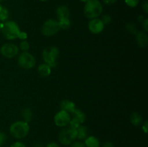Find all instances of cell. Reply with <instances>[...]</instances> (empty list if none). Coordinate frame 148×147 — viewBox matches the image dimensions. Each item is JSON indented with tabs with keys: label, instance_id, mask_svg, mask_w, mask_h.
Listing matches in <instances>:
<instances>
[{
	"label": "cell",
	"instance_id": "6da1fadb",
	"mask_svg": "<svg viewBox=\"0 0 148 147\" xmlns=\"http://www.w3.org/2000/svg\"><path fill=\"white\" fill-rule=\"evenodd\" d=\"M1 32L4 38L8 40H13L18 38L21 30L15 22L7 20L4 22H1Z\"/></svg>",
	"mask_w": 148,
	"mask_h": 147
},
{
	"label": "cell",
	"instance_id": "7a4b0ae2",
	"mask_svg": "<svg viewBox=\"0 0 148 147\" xmlns=\"http://www.w3.org/2000/svg\"><path fill=\"white\" fill-rule=\"evenodd\" d=\"M30 126L28 122L24 120H18L13 122L10 127V133L16 139H22L28 135Z\"/></svg>",
	"mask_w": 148,
	"mask_h": 147
},
{
	"label": "cell",
	"instance_id": "3957f363",
	"mask_svg": "<svg viewBox=\"0 0 148 147\" xmlns=\"http://www.w3.org/2000/svg\"><path fill=\"white\" fill-rule=\"evenodd\" d=\"M85 4L84 14L87 18L90 20L97 18L102 14L103 7L99 0H88Z\"/></svg>",
	"mask_w": 148,
	"mask_h": 147
},
{
	"label": "cell",
	"instance_id": "277c9868",
	"mask_svg": "<svg viewBox=\"0 0 148 147\" xmlns=\"http://www.w3.org/2000/svg\"><path fill=\"white\" fill-rule=\"evenodd\" d=\"M59 55V50L56 46H50L42 52V58L44 63L51 68L56 67L57 65V59Z\"/></svg>",
	"mask_w": 148,
	"mask_h": 147
},
{
	"label": "cell",
	"instance_id": "5b68a950",
	"mask_svg": "<svg viewBox=\"0 0 148 147\" xmlns=\"http://www.w3.org/2000/svg\"><path fill=\"white\" fill-rule=\"evenodd\" d=\"M58 138L62 145H70L77 139V129L71 127H64L60 131Z\"/></svg>",
	"mask_w": 148,
	"mask_h": 147
},
{
	"label": "cell",
	"instance_id": "8992f818",
	"mask_svg": "<svg viewBox=\"0 0 148 147\" xmlns=\"http://www.w3.org/2000/svg\"><path fill=\"white\" fill-rule=\"evenodd\" d=\"M61 30L58 20L49 19L43 23L41 27V33L46 37H51L59 33Z\"/></svg>",
	"mask_w": 148,
	"mask_h": 147
},
{
	"label": "cell",
	"instance_id": "52a82bcc",
	"mask_svg": "<svg viewBox=\"0 0 148 147\" xmlns=\"http://www.w3.org/2000/svg\"><path fill=\"white\" fill-rule=\"evenodd\" d=\"M17 63L22 69H30L35 67L36 64V60L34 56L29 52H22L17 58Z\"/></svg>",
	"mask_w": 148,
	"mask_h": 147
},
{
	"label": "cell",
	"instance_id": "ba28073f",
	"mask_svg": "<svg viewBox=\"0 0 148 147\" xmlns=\"http://www.w3.org/2000/svg\"><path fill=\"white\" fill-rule=\"evenodd\" d=\"M0 53L6 59H13L18 55L19 48L14 43H5L0 48Z\"/></svg>",
	"mask_w": 148,
	"mask_h": 147
},
{
	"label": "cell",
	"instance_id": "9c48e42d",
	"mask_svg": "<svg viewBox=\"0 0 148 147\" xmlns=\"http://www.w3.org/2000/svg\"><path fill=\"white\" fill-rule=\"evenodd\" d=\"M70 120V114L66 111L62 110L59 111L55 115L54 118H53L55 125L58 127H60V128H64V127L67 126L69 125Z\"/></svg>",
	"mask_w": 148,
	"mask_h": 147
},
{
	"label": "cell",
	"instance_id": "30bf717a",
	"mask_svg": "<svg viewBox=\"0 0 148 147\" xmlns=\"http://www.w3.org/2000/svg\"><path fill=\"white\" fill-rule=\"evenodd\" d=\"M88 27V30L92 34H99V33H102L103 30H104L105 24H103L101 19L97 17V18L90 20Z\"/></svg>",
	"mask_w": 148,
	"mask_h": 147
},
{
	"label": "cell",
	"instance_id": "8fae6325",
	"mask_svg": "<svg viewBox=\"0 0 148 147\" xmlns=\"http://www.w3.org/2000/svg\"><path fill=\"white\" fill-rule=\"evenodd\" d=\"M136 41L140 47L145 48L148 44V36L145 31H138L135 33Z\"/></svg>",
	"mask_w": 148,
	"mask_h": 147
},
{
	"label": "cell",
	"instance_id": "7c38bea8",
	"mask_svg": "<svg viewBox=\"0 0 148 147\" xmlns=\"http://www.w3.org/2000/svg\"><path fill=\"white\" fill-rule=\"evenodd\" d=\"M60 109L66 111L69 114H72L76 109V105L72 101L69 99H64L60 102Z\"/></svg>",
	"mask_w": 148,
	"mask_h": 147
},
{
	"label": "cell",
	"instance_id": "4fadbf2b",
	"mask_svg": "<svg viewBox=\"0 0 148 147\" xmlns=\"http://www.w3.org/2000/svg\"><path fill=\"white\" fill-rule=\"evenodd\" d=\"M56 14L58 20L64 18H69L70 12L69 9L66 5H60L56 10Z\"/></svg>",
	"mask_w": 148,
	"mask_h": 147
},
{
	"label": "cell",
	"instance_id": "5bb4252c",
	"mask_svg": "<svg viewBox=\"0 0 148 147\" xmlns=\"http://www.w3.org/2000/svg\"><path fill=\"white\" fill-rule=\"evenodd\" d=\"M85 147H100V141L98 138L94 135H90L85 139L84 142Z\"/></svg>",
	"mask_w": 148,
	"mask_h": 147
},
{
	"label": "cell",
	"instance_id": "9a60e30c",
	"mask_svg": "<svg viewBox=\"0 0 148 147\" xmlns=\"http://www.w3.org/2000/svg\"><path fill=\"white\" fill-rule=\"evenodd\" d=\"M51 69L52 68L48 64H46V63H41L38 66V71L39 74L40 76H43V77H46V76H49L51 74Z\"/></svg>",
	"mask_w": 148,
	"mask_h": 147
},
{
	"label": "cell",
	"instance_id": "2e32d148",
	"mask_svg": "<svg viewBox=\"0 0 148 147\" xmlns=\"http://www.w3.org/2000/svg\"><path fill=\"white\" fill-rule=\"evenodd\" d=\"M88 136V130L85 125H79L77 128V138L79 141H83Z\"/></svg>",
	"mask_w": 148,
	"mask_h": 147
},
{
	"label": "cell",
	"instance_id": "e0dca14e",
	"mask_svg": "<svg viewBox=\"0 0 148 147\" xmlns=\"http://www.w3.org/2000/svg\"><path fill=\"white\" fill-rule=\"evenodd\" d=\"M130 120H131V122L132 125H134V126H138L143 122V118H142V116L138 112H134L131 115Z\"/></svg>",
	"mask_w": 148,
	"mask_h": 147
},
{
	"label": "cell",
	"instance_id": "ac0fdd59",
	"mask_svg": "<svg viewBox=\"0 0 148 147\" xmlns=\"http://www.w3.org/2000/svg\"><path fill=\"white\" fill-rule=\"evenodd\" d=\"M22 117H23L24 121L27 122H30L33 119V112L30 108H24L21 112Z\"/></svg>",
	"mask_w": 148,
	"mask_h": 147
},
{
	"label": "cell",
	"instance_id": "d6986e66",
	"mask_svg": "<svg viewBox=\"0 0 148 147\" xmlns=\"http://www.w3.org/2000/svg\"><path fill=\"white\" fill-rule=\"evenodd\" d=\"M9 10L7 7H4L2 4L0 3V22H4L7 21L9 17Z\"/></svg>",
	"mask_w": 148,
	"mask_h": 147
},
{
	"label": "cell",
	"instance_id": "ffe728a7",
	"mask_svg": "<svg viewBox=\"0 0 148 147\" xmlns=\"http://www.w3.org/2000/svg\"><path fill=\"white\" fill-rule=\"evenodd\" d=\"M72 114V115H73V117L76 118L80 122L81 124L85 122V120H86V115H85V114L84 113L82 110H80L79 109H77L76 108V109L75 110V111H74Z\"/></svg>",
	"mask_w": 148,
	"mask_h": 147
},
{
	"label": "cell",
	"instance_id": "44dd1931",
	"mask_svg": "<svg viewBox=\"0 0 148 147\" xmlns=\"http://www.w3.org/2000/svg\"><path fill=\"white\" fill-rule=\"evenodd\" d=\"M59 22V24L60 25L61 29L63 30H66V29L69 28L71 26V21L69 18H64L60 19V20H57Z\"/></svg>",
	"mask_w": 148,
	"mask_h": 147
},
{
	"label": "cell",
	"instance_id": "7402d4cb",
	"mask_svg": "<svg viewBox=\"0 0 148 147\" xmlns=\"http://www.w3.org/2000/svg\"><path fill=\"white\" fill-rule=\"evenodd\" d=\"M69 127H71V128L77 129V128L79 125H81V123L76 118H75V117H72V118H71V120H70V121H69Z\"/></svg>",
	"mask_w": 148,
	"mask_h": 147
},
{
	"label": "cell",
	"instance_id": "603a6c76",
	"mask_svg": "<svg viewBox=\"0 0 148 147\" xmlns=\"http://www.w3.org/2000/svg\"><path fill=\"white\" fill-rule=\"evenodd\" d=\"M18 48L23 52L27 51L29 50V48H30V44H29V43L26 40H22V42L19 45Z\"/></svg>",
	"mask_w": 148,
	"mask_h": 147
},
{
	"label": "cell",
	"instance_id": "cb8c5ba5",
	"mask_svg": "<svg viewBox=\"0 0 148 147\" xmlns=\"http://www.w3.org/2000/svg\"><path fill=\"white\" fill-rule=\"evenodd\" d=\"M126 29L127 30V31L130 33H132V34H135L137 33V28H136V26L134 23L129 22L126 24Z\"/></svg>",
	"mask_w": 148,
	"mask_h": 147
},
{
	"label": "cell",
	"instance_id": "d4e9b609",
	"mask_svg": "<svg viewBox=\"0 0 148 147\" xmlns=\"http://www.w3.org/2000/svg\"><path fill=\"white\" fill-rule=\"evenodd\" d=\"M126 4L131 8H134L139 4L140 0H124Z\"/></svg>",
	"mask_w": 148,
	"mask_h": 147
},
{
	"label": "cell",
	"instance_id": "484cf974",
	"mask_svg": "<svg viewBox=\"0 0 148 147\" xmlns=\"http://www.w3.org/2000/svg\"><path fill=\"white\" fill-rule=\"evenodd\" d=\"M101 20H102L103 24L106 25V24H108L111 22V21H112V18H111L110 14H104V15L102 17V18H101Z\"/></svg>",
	"mask_w": 148,
	"mask_h": 147
},
{
	"label": "cell",
	"instance_id": "4316f807",
	"mask_svg": "<svg viewBox=\"0 0 148 147\" xmlns=\"http://www.w3.org/2000/svg\"><path fill=\"white\" fill-rule=\"evenodd\" d=\"M6 140H7V135L4 133L0 131V147L3 146V144L5 143Z\"/></svg>",
	"mask_w": 148,
	"mask_h": 147
},
{
	"label": "cell",
	"instance_id": "83f0119b",
	"mask_svg": "<svg viewBox=\"0 0 148 147\" xmlns=\"http://www.w3.org/2000/svg\"><path fill=\"white\" fill-rule=\"evenodd\" d=\"M70 147H85L84 143L82 141H74L72 144H70Z\"/></svg>",
	"mask_w": 148,
	"mask_h": 147
},
{
	"label": "cell",
	"instance_id": "f1b7e54d",
	"mask_svg": "<svg viewBox=\"0 0 148 147\" xmlns=\"http://www.w3.org/2000/svg\"><path fill=\"white\" fill-rule=\"evenodd\" d=\"M142 26H143V28L144 30V31L145 33H147L148 31V20L147 18L144 19L143 21L142 22Z\"/></svg>",
	"mask_w": 148,
	"mask_h": 147
},
{
	"label": "cell",
	"instance_id": "f546056e",
	"mask_svg": "<svg viewBox=\"0 0 148 147\" xmlns=\"http://www.w3.org/2000/svg\"><path fill=\"white\" fill-rule=\"evenodd\" d=\"M10 147H26V146L21 141H16L13 143Z\"/></svg>",
	"mask_w": 148,
	"mask_h": 147
},
{
	"label": "cell",
	"instance_id": "4dcf8cb0",
	"mask_svg": "<svg viewBox=\"0 0 148 147\" xmlns=\"http://www.w3.org/2000/svg\"><path fill=\"white\" fill-rule=\"evenodd\" d=\"M27 35L25 32H23V31L20 32V35H19L18 38H20V40H25L27 39Z\"/></svg>",
	"mask_w": 148,
	"mask_h": 147
},
{
	"label": "cell",
	"instance_id": "1f68e13d",
	"mask_svg": "<svg viewBox=\"0 0 148 147\" xmlns=\"http://www.w3.org/2000/svg\"><path fill=\"white\" fill-rule=\"evenodd\" d=\"M142 128H143V131H144L145 133H147V131H148V122L147 120L145 121L144 123L143 124V127H142Z\"/></svg>",
	"mask_w": 148,
	"mask_h": 147
},
{
	"label": "cell",
	"instance_id": "d6a6232c",
	"mask_svg": "<svg viewBox=\"0 0 148 147\" xmlns=\"http://www.w3.org/2000/svg\"><path fill=\"white\" fill-rule=\"evenodd\" d=\"M143 10H144L146 14H147L148 13V2H147V1H144V3L143 4Z\"/></svg>",
	"mask_w": 148,
	"mask_h": 147
},
{
	"label": "cell",
	"instance_id": "836d02e7",
	"mask_svg": "<svg viewBox=\"0 0 148 147\" xmlns=\"http://www.w3.org/2000/svg\"><path fill=\"white\" fill-rule=\"evenodd\" d=\"M116 1L117 0H103V2L106 5H111V4H114V3H116Z\"/></svg>",
	"mask_w": 148,
	"mask_h": 147
},
{
	"label": "cell",
	"instance_id": "e575fe53",
	"mask_svg": "<svg viewBox=\"0 0 148 147\" xmlns=\"http://www.w3.org/2000/svg\"><path fill=\"white\" fill-rule=\"evenodd\" d=\"M46 147H60V146L55 142H51L46 145Z\"/></svg>",
	"mask_w": 148,
	"mask_h": 147
},
{
	"label": "cell",
	"instance_id": "d590c367",
	"mask_svg": "<svg viewBox=\"0 0 148 147\" xmlns=\"http://www.w3.org/2000/svg\"><path fill=\"white\" fill-rule=\"evenodd\" d=\"M103 147H114V144H112L111 142H109V141H106L103 144Z\"/></svg>",
	"mask_w": 148,
	"mask_h": 147
},
{
	"label": "cell",
	"instance_id": "8d00e7d4",
	"mask_svg": "<svg viewBox=\"0 0 148 147\" xmlns=\"http://www.w3.org/2000/svg\"><path fill=\"white\" fill-rule=\"evenodd\" d=\"M33 147H43V145L42 144H40V143H36V144L33 146Z\"/></svg>",
	"mask_w": 148,
	"mask_h": 147
},
{
	"label": "cell",
	"instance_id": "74e56055",
	"mask_svg": "<svg viewBox=\"0 0 148 147\" xmlns=\"http://www.w3.org/2000/svg\"><path fill=\"white\" fill-rule=\"evenodd\" d=\"M79 1H82V2H83V3H86L88 0H79Z\"/></svg>",
	"mask_w": 148,
	"mask_h": 147
},
{
	"label": "cell",
	"instance_id": "f35d334b",
	"mask_svg": "<svg viewBox=\"0 0 148 147\" xmlns=\"http://www.w3.org/2000/svg\"><path fill=\"white\" fill-rule=\"evenodd\" d=\"M39 1H48V0H39Z\"/></svg>",
	"mask_w": 148,
	"mask_h": 147
},
{
	"label": "cell",
	"instance_id": "ab89813d",
	"mask_svg": "<svg viewBox=\"0 0 148 147\" xmlns=\"http://www.w3.org/2000/svg\"><path fill=\"white\" fill-rule=\"evenodd\" d=\"M1 22H0V32H1Z\"/></svg>",
	"mask_w": 148,
	"mask_h": 147
},
{
	"label": "cell",
	"instance_id": "60d3db41",
	"mask_svg": "<svg viewBox=\"0 0 148 147\" xmlns=\"http://www.w3.org/2000/svg\"><path fill=\"white\" fill-rule=\"evenodd\" d=\"M5 1V0H0V3L3 2V1Z\"/></svg>",
	"mask_w": 148,
	"mask_h": 147
}]
</instances>
